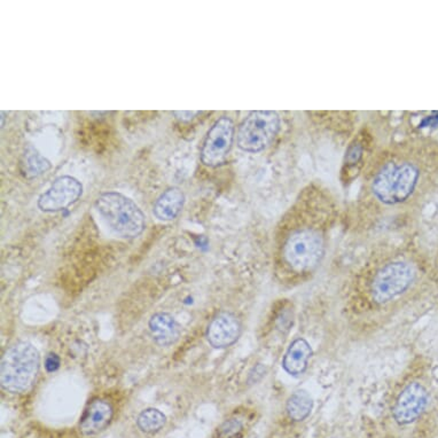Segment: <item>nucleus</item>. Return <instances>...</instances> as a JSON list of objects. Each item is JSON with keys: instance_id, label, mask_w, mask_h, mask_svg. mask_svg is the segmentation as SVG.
<instances>
[{"instance_id": "obj_1", "label": "nucleus", "mask_w": 438, "mask_h": 438, "mask_svg": "<svg viewBox=\"0 0 438 438\" xmlns=\"http://www.w3.org/2000/svg\"><path fill=\"white\" fill-rule=\"evenodd\" d=\"M338 210L332 190L321 182L305 185L282 223L279 253L282 263L295 273L312 272L327 249V226Z\"/></svg>"}, {"instance_id": "obj_2", "label": "nucleus", "mask_w": 438, "mask_h": 438, "mask_svg": "<svg viewBox=\"0 0 438 438\" xmlns=\"http://www.w3.org/2000/svg\"><path fill=\"white\" fill-rule=\"evenodd\" d=\"M423 175V166L410 144L392 140L381 145L360 178L358 209L376 213L401 209L413 200Z\"/></svg>"}, {"instance_id": "obj_3", "label": "nucleus", "mask_w": 438, "mask_h": 438, "mask_svg": "<svg viewBox=\"0 0 438 438\" xmlns=\"http://www.w3.org/2000/svg\"><path fill=\"white\" fill-rule=\"evenodd\" d=\"M41 367V354L29 342H18L1 358L0 382L6 392L22 394L32 389Z\"/></svg>"}, {"instance_id": "obj_4", "label": "nucleus", "mask_w": 438, "mask_h": 438, "mask_svg": "<svg viewBox=\"0 0 438 438\" xmlns=\"http://www.w3.org/2000/svg\"><path fill=\"white\" fill-rule=\"evenodd\" d=\"M94 207L108 227L121 238L135 239L145 231L146 217L138 204L119 192H105Z\"/></svg>"}, {"instance_id": "obj_5", "label": "nucleus", "mask_w": 438, "mask_h": 438, "mask_svg": "<svg viewBox=\"0 0 438 438\" xmlns=\"http://www.w3.org/2000/svg\"><path fill=\"white\" fill-rule=\"evenodd\" d=\"M281 131V117L274 110H254L237 128V145L244 153L258 154L272 146Z\"/></svg>"}, {"instance_id": "obj_6", "label": "nucleus", "mask_w": 438, "mask_h": 438, "mask_svg": "<svg viewBox=\"0 0 438 438\" xmlns=\"http://www.w3.org/2000/svg\"><path fill=\"white\" fill-rule=\"evenodd\" d=\"M378 147L371 126H363L358 128L347 145L342 159L340 182L343 187H350L356 180L361 178Z\"/></svg>"}, {"instance_id": "obj_7", "label": "nucleus", "mask_w": 438, "mask_h": 438, "mask_svg": "<svg viewBox=\"0 0 438 438\" xmlns=\"http://www.w3.org/2000/svg\"><path fill=\"white\" fill-rule=\"evenodd\" d=\"M416 280V270L406 260H390L382 265L371 285L373 300L376 303H388L401 296Z\"/></svg>"}, {"instance_id": "obj_8", "label": "nucleus", "mask_w": 438, "mask_h": 438, "mask_svg": "<svg viewBox=\"0 0 438 438\" xmlns=\"http://www.w3.org/2000/svg\"><path fill=\"white\" fill-rule=\"evenodd\" d=\"M237 138L234 119L227 114L213 123L201 146L200 160L204 166L216 169L227 162Z\"/></svg>"}, {"instance_id": "obj_9", "label": "nucleus", "mask_w": 438, "mask_h": 438, "mask_svg": "<svg viewBox=\"0 0 438 438\" xmlns=\"http://www.w3.org/2000/svg\"><path fill=\"white\" fill-rule=\"evenodd\" d=\"M83 194V185L72 175H61L38 197L37 206L44 213H58L76 204Z\"/></svg>"}, {"instance_id": "obj_10", "label": "nucleus", "mask_w": 438, "mask_h": 438, "mask_svg": "<svg viewBox=\"0 0 438 438\" xmlns=\"http://www.w3.org/2000/svg\"><path fill=\"white\" fill-rule=\"evenodd\" d=\"M428 401V392L421 383H409L401 390L392 409L394 421L401 426L416 423L426 410Z\"/></svg>"}, {"instance_id": "obj_11", "label": "nucleus", "mask_w": 438, "mask_h": 438, "mask_svg": "<svg viewBox=\"0 0 438 438\" xmlns=\"http://www.w3.org/2000/svg\"><path fill=\"white\" fill-rule=\"evenodd\" d=\"M242 324L234 313L220 312L213 317L207 328V340L215 349H226L238 341Z\"/></svg>"}, {"instance_id": "obj_12", "label": "nucleus", "mask_w": 438, "mask_h": 438, "mask_svg": "<svg viewBox=\"0 0 438 438\" xmlns=\"http://www.w3.org/2000/svg\"><path fill=\"white\" fill-rule=\"evenodd\" d=\"M112 404L105 399H93L85 409L79 421V430L85 436L97 435L102 432L113 418Z\"/></svg>"}, {"instance_id": "obj_13", "label": "nucleus", "mask_w": 438, "mask_h": 438, "mask_svg": "<svg viewBox=\"0 0 438 438\" xmlns=\"http://www.w3.org/2000/svg\"><path fill=\"white\" fill-rule=\"evenodd\" d=\"M154 341L161 347H169L178 341L182 335V326L166 312L155 313L148 323Z\"/></svg>"}, {"instance_id": "obj_14", "label": "nucleus", "mask_w": 438, "mask_h": 438, "mask_svg": "<svg viewBox=\"0 0 438 438\" xmlns=\"http://www.w3.org/2000/svg\"><path fill=\"white\" fill-rule=\"evenodd\" d=\"M312 352V347L305 338H295L286 351L282 367L291 376H302L307 371Z\"/></svg>"}, {"instance_id": "obj_15", "label": "nucleus", "mask_w": 438, "mask_h": 438, "mask_svg": "<svg viewBox=\"0 0 438 438\" xmlns=\"http://www.w3.org/2000/svg\"><path fill=\"white\" fill-rule=\"evenodd\" d=\"M185 204V194L182 188L169 187L163 192L154 204V215L162 222H170L182 213Z\"/></svg>"}, {"instance_id": "obj_16", "label": "nucleus", "mask_w": 438, "mask_h": 438, "mask_svg": "<svg viewBox=\"0 0 438 438\" xmlns=\"http://www.w3.org/2000/svg\"><path fill=\"white\" fill-rule=\"evenodd\" d=\"M21 173L27 179H35L45 175L48 170L52 169V163L46 157L36 150L35 147L25 148L20 161Z\"/></svg>"}, {"instance_id": "obj_17", "label": "nucleus", "mask_w": 438, "mask_h": 438, "mask_svg": "<svg viewBox=\"0 0 438 438\" xmlns=\"http://www.w3.org/2000/svg\"><path fill=\"white\" fill-rule=\"evenodd\" d=\"M313 409V399L305 390H296L289 396L286 404V412L289 419L295 423H300L310 416Z\"/></svg>"}, {"instance_id": "obj_18", "label": "nucleus", "mask_w": 438, "mask_h": 438, "mask_svg": "<svg viewBox=\"0 0 438 438\" xmlns=\"http://www.w3.org/2000/svg\"><path fill=\"white\" fill-rule=\"evenodd\" d=\"M166 416L157 409H147L139 414L137 425L141 432L153 434L166 426Z\"/></svg>"}, {"instance_id": "obj_19", "label": "nucleus", "mask_w": 438, "mask_h": 438, "mask_svg": "<svg viewBox=\"0 0 438 438\" xmlns=\"http://www.w3.org/2000/svg\"><path fill=\"white\" fill-rule=\"evenodd\" d=\"M244 430V419L240 416H232L218 427L215 438H237Z\"/></svg>"}, {"instance_id": "obj_20", "label": "nucleus", "mask_w": 438, "mask_h": 438, "mask_svg": "<svg viewBox=\"0 0 438 438\" xmlns=\"http://www.w3.org/2000/svg\"><path fill=\"white\" fill-rule=\"evenodd\" d=\"M60 367V358L55 354H48L45 360V369H47V372H55Z\"/></svg>"}]
</instances>
